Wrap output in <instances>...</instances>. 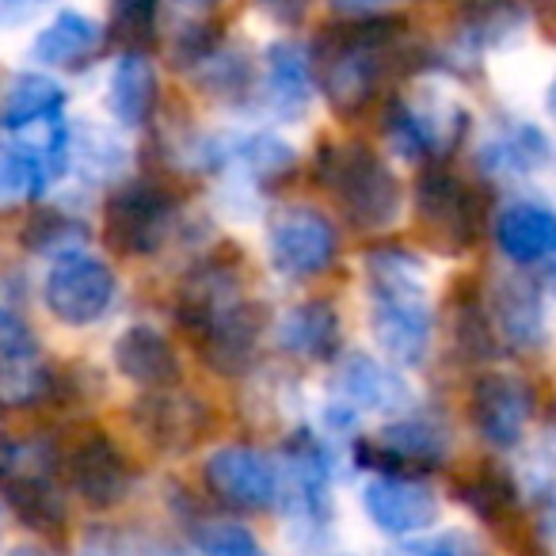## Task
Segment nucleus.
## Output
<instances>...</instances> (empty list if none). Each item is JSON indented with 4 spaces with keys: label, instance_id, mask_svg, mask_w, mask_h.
<instances>
[{
    "label": "nucleus",
    "instance_id": "nucleus-1",
    "mask_svg": "<svg viewBox=\"0 0 556 556\" xmlns=\"http://www.w3.org/2000/svg\"><path fill=\"white\" fill-rule=\"evenodd\" d=\"M408 39L404 16H363L332 24L313 47L317 88L340 118H355L378 100V85Z\"/></svg>",
    "mask_w": 556,
    "mask_h": 556
},
{
    "label": "nucleus",
    "instance_id": "nucleus-2",
    "mask_svg": "<svg viewBox=\"0 0 556 556\" xmlns=\"http://www.w3.org/2000/svg\"><path fill=\"white\" fill-rule=\"evenodd\" d=\"M370 332L381 355L396 366H419L434 340V305L427 294L424 263L404 248H370Z\"/></svg>",
    "mask_w": 556,
    "mask_h": 556
},
{
    "label": "nucleus",
    "instance_id": "nucleus-3",
    "mask_svg": "<svg viewBox=\"0 0 556 556\" xmlns=\"http://www.w3.org/2000/svg\"><path fill=\"white\" fill-rule=\"evenodd\" d=\"M313 176L336 194L343 217L358 232H381L401 217L404 191L393 168L363 141L325 146L313 156Z\"/></svg>",
    "mask_w": 556,
    "mask_h": 556
},
{
    "label": "nucleus",
    "instance_id": "nucleus-4",
    "mask_svg": "<svg viewBox=\"0 0 556 556\" xmlns=\"http://www.w3.org/2000/svg\"><path fill=\"white\" fill-rule=\"evenodd\" d=\"M118 298V278L100 255L92 252H73L54 260L42 282V302H47L50 317L62 320L70 328L100 325Z\"/></svg>",
    "mask_w": 556,
    "mask_h": 556
},
{
    "label": "nucleus",
    "instance_id": "nucleus-5",
    "mask_svg": "<svg viewBox=\"0 0 556 556\" xmlns=\"http://www.w3.org/2000/svg\"><path fill=\"white\" fill-rule=\"evenodd\" d=\"M176 222V194L153 179H134L111 194L103 210V237L123 255H153Z\"/></svg>",
    "mask_w": 556,
    "mask_h": 556
},
{
    "label": "nucleus",
    "instance_id": "nucleus-6",
    "mask_svg": "<svg viewBox=\"0 0 556 556\" xmlns=\"http://www.w3.org/2000/svg\"><path fill=\"white\" fill-rule=\"evenodd\" d=\"M416 217L424 225V232L431 237V244L446 255L469 252L480 237V222H484V210H480L477 194L454 176V172L431 168L419 172L416 179Z\"/></svg>",
    "mask_w": 556,
    "mask_h": 556
},
{
    "label": "nucleus",
    "instance_id": "nucleus-7",
    "mask_svg": "<svg viewBox=\"0 0 556 556\" xmlns=\"http://www.w3.org/2000/svg\"><path fill=\"white\" fill-rule=\"evenodd\" d=\"M267 255L270 267L282 278L305 282V278L325 275L336 263V255H340V229L317 206H287L270 217Z\"/></svg>",
    "mask_w": 556,
    "mask_h": 556
},
{
    "label": "nucleus",
    "instance_id": "nucleus-8",
    "mask_svg": "<svg viewBox=\"0 0 556 556\" xmlns=\"http://www.w3.org/2000/svg\"><path fill=\"white\" fill-rule=\"evenodd\" d=\"M450 434L434 419L412 416L396 419L374 442H358L355 457L366 469H381V477H412V472L439 469L446 462Z\"/></svg>",
    "mask_w": 556,
    "mask_h": 556
},
{
    "label": "nucleus",
    "instance_id": "nucleus-9",
    "mask_svg": "<svg viewBox=\"0 0 556 556\" xmlns=\"http://www.w3.org/2000/svg\"><path fill=\"white\" fill-rule=\"evenodd\" d=\"M469 416L488 446L510 450L522 442L526 424L533 416V389L515 374L488 370L469 389Z\"/></svg>",
    "mask_w": 556,
    "mask_h": 556
},
{
    "label": "nucleus",
    "instance_id": "nucleus-10",
    "mask_svg": "<svg viewBox=\"0 0 556 556\" xmlns=\"http://www.w3.org/2000/svg\"><path fill=\"white\" fill-rule=\"evenodd\" d=\"M206 488L237 510H267L278 503V465L255 446H222L206 457Z\"/></svg>",
    "mask_w": 556,
    "mask_h": 556
},
{
    "label": "nucleus",
    "instance_id": "nucleus-11",
    "mask_svg": "<svg viewBox=\"0 0 556 556\" xmlns=\"http://www.w3.org/2000/svg\"><path fill=\"white\" fill-rule=\"evenodd\" d=\"M130 419L141 431V439L164 454H184L210 431V408L199 396L179 393L176 386L146 393L130 408Z\"/></svg>",
    "mask_w": 556,
    "mask_h": 556
},
{
    "label": "nucleus",
    "instance_id": "nucleus-12",
    "mask_svg": "<svg viewBox=\"0 0 556 556\" xmlns=\"http://www.w3.org/2000/svg\"><path fill=\"white\" fill-rule=\"evenodd\" d=\"M65 472L70 484L88 507H115L130 495L134 469L126 462V454L115 446V439L103 431H92L85 439H77V446L65 457Z\"/></svg>",
    "mask_w": 556,
    "mask_h": 556
},
{
    "label": "nucleus",
    "instance_id": "nucleus-13",
    "mask_svg": "<svg viewBox=\"0 0 556 556\" xmlns=\"http://www.w3.org/2000/svg\"><path fill=\"white\" fill-rule=\"evenodd\" d=\"M363 507L378 530L408 538L439 518V495L416 477H374L363 492Z\"/></svg>",
    "mask_w": 556,
    "mask_h": 556
},
{
    "label": "nucleus",
    "instance_id": "nucleus-14",
    "mask_svg": "<svg viewBox=\"0 0 556 556\" xmlns=\"http://www.w3.org/2000/svg\"><path fill=\"white\" fill-rule=\"evenodd\" d=\"M332 389L343 404L374 416H401L412 408V389L396 370L370 355H348L336 366Z\"/></svg>",
    "mask_w": 556,
    "mask_h": 556
},
{
    "label": "nucleus",
    "instance_id": "nucleus-15",
    "mask_svg": "<svg viewBox=\"0 0 556 556\" xmlns=\"http://www.w3.org/2000/svg\"><path fill=\"white\" fill-rule=\"evenodd\" d=\"M278 500L298 518H309V522L328 518V457L309 431L290 434L287 477L278 472Z\"/></svg>",
    "mask_w": 556,
    "mask_h": 556
},
{
    "label": "nucleus",
    "instance_id": "nucleus-16",
    "mask_svg": "<svg viewBox=\"0 0 556 556\" xmlns=\"http://www.w3.org/2000/svg\"><path fill=\"white\" fill-rule=\"evenodd\" d=\"M115 370L141 389H172L179 381V355L172 340L153 325H130L111 348Z\"/></svg>",
    "mask_w": 556,
    "mask_h": 556
},
{
    "label": "nucleus",
    "instance_id": "nucleus-17",
    "mask_svg": "<svg viewBox=\"0 0 556 556\" xmlns=\"http://www.w3.org/2000/svg\"><path fill=\"white\" fill-rule=\"evenodd\" d=\"M492 328L515 351H538L545 343V305L526 275H503L495 282Z\"/></svg>",
    "mask_w": 556,
    "mask_h": 556
},
{
    "label": "nucleus",
    "instance_id": "nucleus-18",
    "mask_svg": "<svg viewBox=\"0 0 556 556\" xmlns=\"http://www.w3.org/2000/svg\"><path fill=\"white\" fill-rule=\"evenodd\" d=\"M202 358H206L210 370L225 374V378H237L248 366L255 363V348H260V309L252 302H240L237 309H229L225 317L210 320L199 336Z\"/></svg>",
    "mask_w": 556,
    "mask_h": 556
},
{
    "label": "nucleus",
    "instance_id": "nucleus-19",
    "mask_svg": "<svg viewBox=\"0 0 556 556\" xmlns=\"http://www.w3.org/2000/svg\"><path fill=\"white\" fill-rule=\"evenodd\" d=\"M278 348L305 363H332L343 348L340 313L328 302H302L287 309L275 325Z\"/></svg>",
    "mask_w": 556,
    "mask_h": 556
},
{
    "label": "nucleus",
    "instance_id": "nucleus-20",
    "mask_svg": "<svg viewBox=\"0 0 556 556\" xmlns=\"http://www.w3.org/2000/svg\"><path fill=\"white\" fill-rule=\"evenodd\" d=\"M103 47V27L85 12H58L31 42V58L47 70H85Z\"/></svg>",
    "mask_w": 556,
    "mask_h": 556
},
{
    "label": "nucleus",
    "instance_id": "nucleus-21",
    "mask_svg": "<svg viewBox=\"0 0 556 556\" xmlns=\"http://www.w3.org/2000/svg\"><path fill=\"white\" fill-rule=\"evenodd\" d=\"M495 248L518 267L545 263L556 255V214L533 202H510L495 217Z\"/></svg>",
    "mask_w": 556,
    "mask_h": 556
},
{
    "label": "nucleus",
    "instance_id": "nucleus-22",
    "mask_svg": "<svg viewBox=\"0 0 556 556\" xmlns=\"http://www.w3.org/2000/svg\"><path fill=\"white\" fill-rule=\"evenodd\" d=\"M156 100H161V85H156V70L141 50H126L115 62L108 80V111L115 115L118 126L138 130L153 118Z\"/></svg>",
    "mask_w": 556,
    "mask_h": 556
},
{
    "label": "nucleus",
    "instance_id": "nucleus-23",
    "mask_svg": "<svg viewBox=\"0 0 556 556\" xmlns=\"http://www.w3.org/2000/svg\"><path fill=\"white\" fill-rule=\"evenodd\" d=\"M65 88L42 73H16L0 88V126L4 130H35L62 118Z\"/></svg>",
    "mask_w": 556,
    "mask_h": 556
},
{
    "label": "nucleus",
    "instance_id": "nucleus-24",
    "mask_svg": "<svg viewBox=\"0 0 556 556\" xmlns=\"http://www.w3.org/2000/svg\"><path fill=\"white\" fill-rule=\"evenodd\" d=\"M313 88H317V77H313V58L305 54V47L298 42H275L267 50V96L270 108L278 115L298 118L313 100Z\"/></svg>",
    "mask_w": 556,
    "mask_h": 556
},
{
    "label": "nucleus",
    "instance_id": "nucleus-25",
    "mask_svg": "<svg viewBox=\"0 0 556 556\" xmlns=\"http://www.w3.org/2000/svg\"><path fill=\"white\" fill-rule=\"evenodd\" d=\"M526 16L515 0H465L457 12V47L495 50L510 47L522 35Z\"/></svg>",
    "mask_w": 556,
    "mask_h": 556
},
{
    "label": "nucleus",
    "instance_id": "nucleus-26",
    "mask_svg": "<svg viewBox=\"0 0 556 556\" xmlns=\"http://www.w3.org/2000/svg\"><path fill=\"white\" fill-rule=\"evenodd\" d=\"M58 386H62V378L42 358V348L0 358V408L4 412L39 408V404L54 401Z\"/></svg>",
    "mask_w": 556,
    "mask_h": 556
},
{
    "label": "nucleus",
    "instance_id": "nucleus-27",
    "mask_svg": "<svg viewBox=\"0 0 556 556\" xmlns=\"http://www.w3.org/2000/svg\"><path fill=\"white\" fill-rule=\"evenodd\" d=\"M545 161H548V141L530 123L503 126V130H495L480 146V164L492 176H526V172H538Z\"/></svg>",
    "mask_w": 556,
    "mask_h": 556
},
{
    "label": "nucleus",
    "instance_id": "nucleus-28",
    "mask_svg": "<svg viewBox=\"0 0 556 556\" xmlns=\"http://www.w3.org/2000/svg\"><path fill=\"white\" fill-rule=\"evenodd\" d=\"M47 156L35 146H9L0 149V210L27 206V202L42 199L47 187L54 184Z\"/></svg>",
    "mask_w": 556,
    "mask_h": 556
},
{
    "label": "nucleus",
    "instance_id": "nucleus-29",
    "mask_svg": "<svg viewBox=\"0 0 556 556\" xmlns=\"http://www.w3.org/2000/svg\"><path fill=\"white\" fill-rule=\"evenodd\" d=\"M9 507L20 515V522L31 526L39 533H58L65 526V500L58 492L54 477H31V480H16V484L0 488Z\"/></svg>",
    "mask_w": 556,
    "mask_h": 556
},
{
    "label": "nucleus",
    "instance_id": "nucleus-30",
    "mask_svg": "<svg viewBox=\"0 0 556 556\" xmlns=\"http://www.w3.org/2000/svg\"><path fill=\"white\" fill-rule=\"evenodd\" d=\"M187 73H191V80L202 92L217 96V100H240L252 88V62L237 47H229V42H217Z\"/></svg>",
    "mask_w": 556,
    "mask_h": 556
},
{
    "label": "nucleus",
    "instance_id": "nucleus-31",
    "mask_svg": "<svg viewBox=\"0 0 556 556\" xmlns=\"http://www.w3.org/2000/svg\"><path fill=\"white\" fill-rule=\"evenodd\" d=\"M85 240L88 225L70 210H35L24 225V248H31L35 255H50V260L85 252Z\"/></svg>",
    "mask_w": 556,
    "mask_h": 556
},
{
    "label": "nucleus",
    "instance_id": "nucleus-32",
    "mask_svg": "<svg viewBox=\"0 0 556 556\" xmlns=\"http://www.w3.org/2000/svg\"><path fill=\"white\" fill-rule=\"evenodd\" d=\"M381 134H386V146L393 149L404 161H424L431 153V134H427L424 111L419 103L408 100H389L386 115H381Z\"/></svg>",
    "mask_w": 556,
    "mask_h": 556
},
{
    "label": "nucleus",
    "instance_id": "nucleus-33",
    "mask_svg": "<svg viewBox=\"0 0 556 556\" xmlns=\"http://www.w3.org/2000/svg\"><path fill=\"white\" fill-rule=\"evenodd\" d=\"M457 495H462L465 507L477 510L484 522H507L518 507L515 484L495 469H480V472H472V477H465L462 484H457Z\"/></svg>",
    "mask_w": 556,
    "mask_h": 556
},
{
    "label": "nucleus",
    "instance_id": "nucleus-34",
    "mask_svg": "<svg viewBox=\"0 0 556 556\" xmlns=\"http://www.w3.org/2000/svg\"><path fill=\"white\" fill-rule=\"evenodd\" d=\"M161 0H111V31L123 47L141 50L156 39Z\"/></svg>",
    "mask_w": 556,
    "mask_h": 556
},
{
    "label": "nucleus",
    "instance_id": "nucleus-35",
    "mask_svg": "<svg viewBox=\"0 0 556 556\" xmlns=\"http://www.w3.org/2000/svg\"><path fill=\"white\" fill-rule=\"evenodd\" d=\"M194 541L206 556H267L260 541L237 522H202L194 526Z\"/></svg>",
    "mask_w": 556,
    "mask_h": 556
},
{
    "label": "nucleus",
    "instance_id": "nucleus-36",
    "mask_svg": "<svg viewBox=\"0 0 556 556\" xmlns=\"http://www.w3.org/2000/svg\"><path fill=\"white\" fill-rule=\"evenodd\" d=\"M214 9L217 0H161V20H168L176 39H187V35H199L206 27H214Z\"/></svg>",
    "mask_w": 556,
    "mask_h": 556
},
{
    "label": "nucleus",
    "instance_id": "nucleus-37",
    "mask_svg": "<svg viewBox=\"0 0 556 556\" xmlns=\"http://www.w3.org/2000/svg\"><path fill=\"white\" fill-rule=\"evenodd\" d=\"M24 351H39V340H35L31 325L12 305L0 302V358L24 355Z\"/></svg>",
    "mask_w": 556,
    "mask_h": 556
},
{
    "label": "nucleus",
    "instance_id": "nucleus-38",
    "mask_svg": "<svg viewBox=\"0 0 556 556\" xmlns=\"http://www.w3.org/2000/svg\"><path fill=\"white\" fill-rule=\"evenodd\" d=\"M252 4L267 20H275L278 27L305 24V20H309V12H313V0H252Z\"/></svg>",
    "mask_w": 556,
    "mask_h": 556
},
{
    "label": "nucleus",
    "instance_id": "nucleus-39",
    "mask_svg": "<svg viewBox=\"0 0 556 556\" xmlns=\"http://www.w3.org/2000/svg\"><path fill=\"white\" fill-rule=\"evenodd\" d=\"M50 4H58V0H0V31H16V27L31 24Z\"/></svg>",
    "mask_w": 556,
    "mask_h": 556
},
{
    "label": "nucleus",
    "instance_id": "nucleus-40",
    "mask_svg": "<svg viewBox=\"0 0 556 556\" xmlns=\"http://www.w3.org/2000/svg\"><path fill=\"white\" fill-rule=\"evenodd\" d=\"M416 556H462L457 553V541L454 538H439V541H431V545H424Z\"/></svg>",
    "mask_w": 556,
    "mask_h": 556
},
{
    "label": "nucleus",
    "instance_id": "nucleus-41",
    "mask_svg": "<svg viewBox=\"0 0 556 556\" xmlns=\"http://www.w3.org/2000/svg\"><path fill=\"white\" fill-rule=\"evenodd\" d=\"M340 9L348 12H370V9H381V4H389V0H336Z\"/></svg>",
    "mask_w": 556,
    "mask_h": 556
},
{
    "label": "nucleus",
    "instance_id": "nucleus-42",
    "mask_svg": "<svg viewBox=\"0 0 556 556\" xmlns=\"http://www.w3.org/2000/svg\"><path fill=\"white\" fill-rule=\"evenodd\" d=\"M548 115L556 118V77H553V88H548Z\"/></svg>",
    "mask_w": 556,
    "mask_h": 556
},
{
    "label": "nucleus",
    "instance_id": "nucleus-43",
    "mask_svg": "<svg viewBox=\"0 0 556 556\" xmlns=\"http://www.w3.org/2000/svg\"><path fill=\"white\" fill-rule=\"evenodd\" d=\"M12 556H50V553H42V548H31V545H27V548H16Z\"/></svg>",
    "mask_w": 556,
    "mask_h": 556
}]
</instances>
